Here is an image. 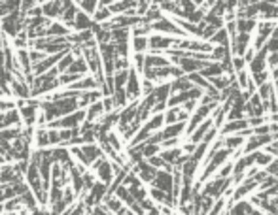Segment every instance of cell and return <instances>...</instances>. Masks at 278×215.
Masks as SVG:
<instances>
[{
	"mask_svg": "<svg viewBox=\"0 0 278 215\" xmlns=\"http://www.w3.org/2000/svg\"><path fill=\"white\" fill-rule=\"evenodd\" d=\"M34 143H36L38 149H47V147H51V145H49V130L38 127L36 132H34Z\"/></svg>",
	"mask_w": 278,
	"mask_h": 215,
	"instance_id": "7c38bea8",
	"label": "cell"
},
{
	"mask_svg": "<svg viewBox=\"0 0 278 215\" xmlns=\"http://www.w3.org/2000/svg\"><path fill=\"white\" fill-rule=\"evenodd\" d=\"M93 27H95L93 17H89V15L84 14V12H78L76 21H74V30H76V32H86V30H93Z\"/></svg>",
	"mask_w": 278,
	"mask_h": 215,
	"instance_id": "ba28073f",
	"label": "cell"
},
{
	"mask_svg": "<svg viewBox=\"0 0 278 215\" xmlns=\"http://www.w3.org/2000/svg\"><path fill=\"white\" fill-rule=\"evenodd\" d=\"M93 174L97 176V179L99 181H103L104 185H112V181H114V177H116V170H114V162H110L106 157L99 158L93 166Z\"/></svg>",
	"mask_w": 278,
	"mask_h": 215,
	"instance_id": "7a4b0ae2",
	"label": "cell"
},
{
	"mask_svg": "<svg viewBox=\"0 0 278 215\" xmlns=\"http://www.w3.org/2000/svg\"><path fill=\"white\" fill-rule=\"evenodd\" d=\"M30 53V60H32V64H38V62H42L47 55H45L44 51H36V49H29Z\"/></svg>",
	"mask_w": 278,
	"mask_h": 215,
	"instance_id": "ffe728a7",
	"label": "cell"
},
{
	"mask_svg": "<svg viewBox=\"0 0 278 215\" xmlns=\"http://www.w3.org/2000/svg\"><path fill=\"white\" fill-rule=\"evenodd\" d=\"M74 60H76V57H74L72 53H66L64 57L59 60L57 70L61 72V74H66V72H68V68H70V66L74 64Z\"/></svg>",
	"mask_w": 278,
	"mask_h": 215,
	"instance_id": "e0dca14e",
	"label": "cell"
},
{
	"mask_svg": "<svg viewBox=\"0 0 278 215\" xmlns=\"http://www.w3.org/2000/svg\"><path fill=\"white\" fill-rule=\"evenodd\" d=\"M63 198H64V189H63V187L51 185V189H49V206H51V204H57V202H61Z\"/></svg>",
	"mask_w": 278,
	"mask_h": 215,
	"instance_id": "ac0fdd59",
	"label": "cell"
},
{
	"mask_svg": "<svg viewBox=\"0 0 278 215\" xmlns=\"http://www.w3.org/2000/svg\"><path fill=\"white\" fill-rule=\"evenodd\" d=\"M76 6H78L80 12L87 14L89 17H93L97 14V10H99V2L97 0H80V2H76Z\"/></svg>",
	"mask_w": 278,
	"mask_h": 215,
	"instance_id": "5bb4252c",
	"label": "cell"
},
{
	"mask_svg": "<svg viewBox=\"0 0 278 215\" xmlns=\"http://www.w3.org/2000/svg\"><path fill=\"white\" fill-rule=\"evenodd\" d=\"M212 129V119H208V121H205L201 127H197V129L193 130V134L190 136V140L193 145H199V142H201V138L205 136L208 130Z\"/></svg>",
	"mask_w": 278,
	"mask_h": 215,
	"instance_id": "4fadbf2b",
	"label": "cell"
},
{
	"mask_svg": "<svg viewBox=\"0 0 278 215\" xmlns=\"http://www.w3.org/2000/svg\"><path fill=\"white\" fill-rule=\"evenodd\" d=\"M131 49L134 51V55H138V53L146 55V51L150 49V36H132Z\"/></svg>",
	"mask_w": 278,
	"mask_h": 215,
	"instance_id": "30bf717a",
	"label": "cell"
},
{
	"mask_svg": "<svg viewBox=\"0 0 278 215\" xmlns=\"http://www.w3.org/2000/svg\"><path fill=\"white\" fill-rule=\"evenodd\" d=\"M6 214V210H4V204H0V215Z\"/></svg>",
	"mask_w": 278,
	"mask_h": 215,
	"instance_id": "44dd1931",
	"label": "cell"
},
{
	"mask_svg": "<svg viewBox=\"0 0 278 215\" xmlns=\"http://www.w3.org/2000/svg\"><path fill=\"white\" fill-rule=\"evenodd\" d=\"M21 202H23V208L29 210V212H34V210L40 206L38 200H36V196H34V193H32V189H29V191L21 196Z\"/></svg>",
	"mask_w": 278,
	"mask_h": 215,
	"instance_id": "9a60e30c",
	"label": "cell"
},
{
	"mask_svg": "<svg viewBox=\"0 0 278 215\" xmlns=\"http://www.w3.org/2000/svg\"><path fill=\"white\" fill-rule=\"evenodd\" d=\"M103 98L104 97L101 89H97V91H86V93H82V97H80V108H82V110H84V108H89V106L101 102Z\"/></svg>",
	"mask_w": 278,
	"mask_h": 215,
	"instance_id": "52a82bcc",
	"label": "cell"
},
{
	"mask_svg": "<svg viewBox=\"0 0 278 215\" xmlns=\"http://www.w3.org/2000/svg\"><path fill=\"white\" fill-rule=\"evenodd\" d=\"M25 181L29 183V187L32 191H38L42 187V176H40V168L36 164H29V170L25 174Z\"/></svg>",
	"mask_w": 278,
	"mask_h": 215,
	"instance_id": "8992f818",
	"label": "cell"
},
{
	"mask_svg": "<svg viewBox=\"0 0 278 215\" xmlns=\"http://www.w3.org/2000/svg\"><path fill=\"white\" fill-rule=\"evenodd\" d=\"M4 215H19V214H4Z\"/></svg>",
	"mask_w": 278,
	"mask_h": 215,
	"instance_id": "7402d4cb",
	"label": "cell"
},
{
	"mask_svg": "<svg viewBox=\"0 0 278 215\" xmlns=\"http://www.w3.org/2000/svg\"><path fill=\"white\" fill-rule=\"evenodd\" d=\"M70 153H72V157L80 162V164H84L86 168H91L99 158L106 157L103 153V149H101V145H97V143H89V145H78V147H72L70 149Z\"/></svg>",
	"mask_w": 278,
	"mask_h": 215,
	"instance_id": "6da1fadb",
	"label": "cell"
},
{
	"mask_svg": "<svg viewBox=\"0 0 278 215\" xmlns=\"http://www.w3.org/2000/svg\"><path fill=\"white\" fill-rule=\"evenodd\" d=\"M242 143H246V140L242 138V134L240 136H229V138L223 140V145H227V149H235V147H238Z\"/></svg>",
	"mask_w": 278,
	"mask_h": 215,
	"instance_id": "d6986e66",
	"label": "cell"
},
{
	"mask_svg": "<svg viewBox=\"0 0 278 215\" xmlns=\"http://www.w3.org/2000/svg\"><path fill=\"white\" fill-rule=\"evenodd\" d=\"M42 12L44 17L49 21H57L63 15V0H51V2H42Z\"/></svg>",
	"mask_w": 278,
	"mask_h": 215,
	"instance_id": "5b68a950",
	"label": "cell"
},
{
	"mask_svg": "<svg viewBox=\"0 0 278 215\" xmlns=\"http://www.w3.org/2000/svg\"><path fill=\"white\" fill-rule=\"evenodd\" d=\"M172 185H174V176H172V172H167V170H159L157 177L151 183V187L161 189V191L169 193V195H172Z\"/></svg>",
	"mask_w": 278,
	"mask_h": 215,
	"instance_id": "3957f363",
	"label": "cell"
},
{
	"mask_svg": "<svg viewBox=\"0 0 278 215\" xmlns=\"http://www.w3.org/2000/svg\"><path fill=\"white\" fill-rule=\"evenodd\" d=\"M0 170H2V166H0Z\"/></svg>",
	"mask_w": 278,
	"mask_h": 215,
	"instance_id": "603a6c76",
	"label": "cell"
},
{
	"mask_svg": "<svg viewBox=\"0 0 278 215\" xmlns=\"http://www.w3.org/2000/svg\"><path fill=\"white\" fill-rule=\"evenodd\" d=\"M273 140H275V136L273 134H265V136H252L248 142L244 143V153H256L259 147H269L271 143H273Z\"/></svg>",
	"mask_w": 278,
	"mask_h": 215,
	"instance_id": "277c9868",
	"label": "cell"
},
{
	"mask_svg": "<svg viewBox=\"0 0 278 215\" xmlns=\"http://www.w3.org/2000/svg\"><path fill=\"white\" fill-rule=\"evenodd\" d=\"M70 34H72V30L61 21H53L47 27V36H51V38H68Z\"/></svg>",
	"mask_w": 278,
	"mask_h": 215,
	"instance_id": "9c48e42d",
	"label": "cell"
},
{
	"mask_svg": "<svg viewBox=\"0 0 278 215\" xmlns=\"http://www.w3.org/2000/svg\"><path fill=\"white\" fill-rule=\"evenodd\" d=\"M104 114H106V112H104V104L103 100H101L87 108V119H86V121H87V123H99V121L103 119Z\"/></svg>",
	"mask_w": 278,
	"mask_h": 215,
	"instance_id": "8fae6325",
	"label": "cell"
},
{
	"mask_svg": "<svg viewBox=\"0 0 278 215\" xmlns=\"http://www.w3.org/2000/svg\"><path fill=\"white\" fill-rule=\"evenodd\" d=\"M4 210H6V214H19L21 210H25V208H23V202H21V196L10 198V200L4 202Z\"/></svg>",
	"mask_w": 278,
	"mask_h": 215,
	"instance_id": "2e32d148",
	"label": "cell"
}]
</instances>
